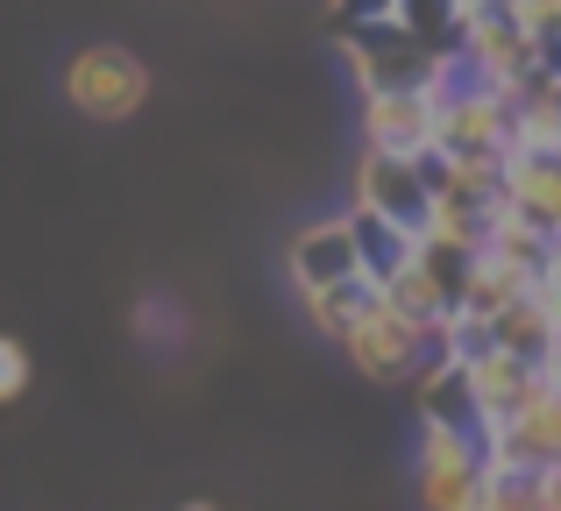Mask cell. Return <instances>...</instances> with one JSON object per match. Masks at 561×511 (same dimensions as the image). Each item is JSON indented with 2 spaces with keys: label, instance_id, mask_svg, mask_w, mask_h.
<instances>
[{
  "label": "cell",
  "instance_id": "cell-1",
  "mask_svg": "<svg viewBox=\"0 0 561 511\" xmlns=\"http://www.w3.org/2000/svg\"><path fill=\"white\" fill-rule=\"evenodd\" d=\"M348 71H356L363 100L370 93H412V85H448L455 79V50L440 57L434 43H420L398 22H363L348 36Z\"/></svg>",
  "mask_w": 561,
  "mask_h": 511
},
{
  "label": "cell",
  "instance_id": "cell-2",
  "mask_svg": "<svg viewBox=\"0 0 561 511\" xmlns=\"http://www.w3.org/2000/svg\"><path fill=\"white\" fill-rule=\"evenodd\" d=\"M434 150L455 156V164H505L512 156V100L483 93L455 71L440 85V114H434Z\"/></svg>",
  "mask_w": 561,
  "mask_h": 511
},
{
  "label": "cell",
  "instance_id": "cell-3",
  "mask_svg": "<svg viewBox=\"0 0 561 511\" xmlns=\"http://www.w3.org/2000/svg\"><path fill=\"white\" fill-rule=\"evenodd\" d=\"M150 93V71H142L136 50L122 43H85L79 57L65 65V100L85 114V121H128Z\"/></svg>",
  "mask_w": 561,
  "mask_h": 511
},
{
  "label": "cell",
  "instance_id": "cell-4",
  "mask_svg": "<svg viewBox=\"0 0 561 511\" xmlns=\"http://www.w3.org/2000/svg\"><path fill=\"white\" fill-rule=\"evenodd\" d=\"M477 490H483L477 427H420V504L426 511H469Z\"/></svg>",
  "mask_w": 561,
  "mask_h": 511
},
{
  "label": "cell",
  "instance_id": "cell-5",
  "mask_svg": "<svg viewBox=\"0 0 561 511\" xmlns=\"http://www.w3.org/2000/svg\"><path fill=\"white\" fill-rule=\"evenodd\" d=\"M342 348L356 356L363 376H377V384H398V376H412L426 356H434V334L412 327L405 313H391L383 299H370V313H363L356 327L342 334Z\"/></svg>",
  "mask_w": 561,
  "mask_h": 511
},
{
  "label": "cell",
  "instance_id": "cell-6",
  "mask_svg": "<svg viewBox=\"0 0 561 511\" xmlns=\"http://www.w3.org/2000/svg\"><path fill=\"white\" fill-rule=\"evenodd\" d=\"M434 114H440V85H412V93H370V100H363V150L426 156V150H434Z\"/></svg>",
  "mask_w": 561,
  "mask_h": 511
},
{
  "label": "cell",
  "instance_id": "cell-7",
  "mask_svg": "<svg viewBox=\"0 0 561 511\" xmlns=\"http://www.w3.org/2000/svg\"><path fill=\"white\" fill-rule=\"evenodd\" d=\"M540 362L534 356H512V348H477V356H462V384H469V405H477V427H491V419L519 413L526 391L540 384Z\"/></svg>",
  "mask_w": 561,
  "mask_h": 511
},
{
  "label": "cell",
  "instance_id": "cell-8",
  "mask_svg": "<svg viewBox=\"0 0 561 511\" xmlns=\"http://www.w3.org/2000/svg\"><path fill=\"white\" fill-rule=\"evenodd\" d=\"M426 178H420V156H383V150H363L356 164V207L383 213L398 228H420L426 221Z\"/></svg>",
  "mask_w": 561,
  "mask_h": 511
},
{
  "label": "cell",
  "instance_id": "cell-9",
  "mask_svg": "<svg viewBox=\"0 0 561 511\" xmlns=\"http://www.w3.org/2000/svg\"><path fill=\"white\" fill-rule=\"evenodd\" d=\"M285 270L299 291H320V284H342V277H363L356 270V235L348 221H306L285 249Z\"/></svg>",
  "mask_w": 561,
  "mask_h": 511
},
{
  "label": "cell",
  "instance_id": "cell-10",
  "mask_svg": "<svg viewBox=\"0 0 561 511\" xmlns=\"http://www.w3.org/2000/svg\"><path fill=\"white\" fill-rule=\"evenodd\" d=\"M342 221H348V235H356V270L370 277V284L398 277L412 256H420V235H412V228H398V221H383V213H370V207H348Z\"/></svg>",
  "mask_w": 561,
  "mask_h": 511
},
{
  "label": "cell",
  "instance_id": "cell-11",
  "mask_svg": "<svg viewBox=\"0 0 561 511\" xmlns=\"http://www.w3.org/2000/svg\"><path fill=\"white\" fill-rule=\"evenodd\" d=\"M377 299H383V305H391V313H405V320H412V327H426V334H440V320H448V305H455V291H448V284H440V277H434V270H426V263H420V256H412V263H405V270H398V277H383V284H377Z\"/></svg>",
  "mask_w": 561,
  "mask_h": 511
},
{
  "label": "cell",
  "instance_id": "cell-12",
  "mask_svg": "<svg viewBox=\"0 0 561 511\" xmlns=\"http://www.w3.org/2000/svg\"><path fill=\"white\" fill-rule=\"evenodd\" d=\"M420 427H477V405H469V384H462L455 356H440L420 376Z\"/></svg>",
  "mask_w": 561,
  "mask_h": 511
},
{
  "label": "cell",
  "instance_id": "cell-13",
  "mask_svg": "<svg viewBox=\"0 0 561 511\" xmlns=\"http://www.w3.org/2000/svg\"><path fill=\"white\" fill-rule=\"evenodd\" d=\"M306 299V320H313L328 341H342L348 327H356L363 313H370V299H377V284L370 277H342V284H320V291H299Z\"/></svg>",
  "mask_w": 561,
  "mask_h": 511
},
{
  "label": "cell",
  "instance_id": "cell-14",
  "mask_svg": "<svg viewBox=\"0 0 561 511\" xmlns=\"http://www.w3.org/2000/svg\"><path fill=\"white\" fill-rule=\"evenodd\" d=\"M469 511H540L534 476H491V469H483V490H477Z\"/></svg>",
  "mask_w": 561,
  "mask_h": 511
},
{
  "label": "cell",
  "instance_id": "cell-15",
  "mask_svg": "<svg viewBox=\"0 0 561 511\" xmlns=\"http://www.w3.org/2000/svg\"><path fill=\"white\" fill-rule=\"evenodd\" d=\"M22 384H28V356H22V341L0 334V398H22Z\"/></svg>",
  "mask_w": 561,
  "mask_h": 511
},
{
  "label": "cell",
  "instance_id": "cell-16",
  "mask_svg": "<svg viewBox=\"0 0 561 511\" xmlns=\"http://www.w3.org/2000/svg\"><path fill=\"white\" fill-rule=\"evenodd\" d=\"M391 8H398V0H334V14H342L348 28H363V22H391Z\"/></svg>",
  "mask_w": 561,
  "mask_h": 511
},
{
  "label": "cell",
  "instance_id": "cell-17",
  "mask_svg": "<svg viewBox=\"0 0 561 511\" xmlns=\"http://www.w3.org/2000/svg\"><path fill=\"white\" fill-rule=\"evenodd\" d=\"M534 498H540V511H561V462L534 469Z\"/></svg>",
  "mask_w": 561,
  "mask_h": 511
},
{
  "label": "cell",
  "instance_id": "cell-18",
  "mask_svg": "<svg viewBox=\"0 0 561 511\" xmlns=\"http://www.w3.org/2000/svg\"><path fill=\"white\" fill-rule=\"evenodd\" d=\"M192 511H206V504H192Z\"/></svg>",
  "mask_w": 561,
  "mask_h": 511
}]
</instances>
